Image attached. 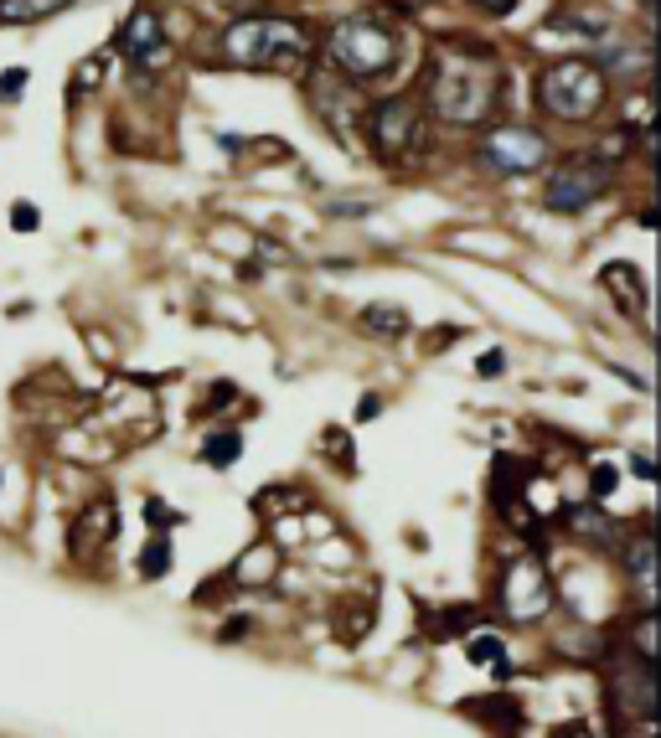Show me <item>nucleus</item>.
<instances>
[{
	"instance_id": "nucleus-16",
	"label": "nucleus",
	"mask_w": 661,
	"mask_h": 738,
	"mask_svg": "<svg viewBox=\"0 0 661 738\" xmlns=\"http://www.w3.org/2000/svg\"><path fill=\"white\" fill-rule=\"evenodd\" d=\"M419 620H424L429 641H460L476 625H486V609H476V604H445V609H419Z\"/></svg>"
},
{
	"instance_id": "nucleus-10",
	"label": "nucleus",
	"mask_w": 661,
	"mask_h": 738,
	"mask_svg": "<svg viewBox=\"0 0 661 738\" xmlns=\"http://www.w3.org/2000/svg\"><path fill=\"white\" fill-rule=\"evenodd\" d=\"M115 52L130 68H160V62L171 58V41H166V16H160L156 5H135L124 26H119L115 37Z\"/></svg>"
},
{
	"instance_id": "nucleus-34",
	"label": "nucleus",
	"mask_w": 661,
	"mask_h": 738,
	"mask_svg": "<svg viewBox=\"0 0 661 738\" xmlns=\"http://www.w3.org/2000/svg\"><path fill=\"white\" fill-rule=\"evenodd\" d=\"M145 522L156 527V532H166V527H181V511H166L160 501H145Z\"/></svg>"
},
{
	"instance_id": "nucleus-30",
	"label": "nucleus",
	"mask_w": 661,
	"mask_h": 738,
	"mask_svg": "<svg viewBox=\"0 0 661 738\" xmlns=\"http://www.w3.org/2000/svg\"><path fill=\"white\" fill-rule=\"evenodd\" d=\"M11 228H16V233H37V228H41V213L32 207V202H16V207H11Z\"/></svg>"
},
{
	"instance_id": "nucleus-7",
	"label": "nucleus",
	"mask_w": 661,
	"mask_h": 738,
	"mask_svg": "<svg viewBox=\"0 0 661 738\" xmlns=\"http://www.w3.org/2000/svg\"><path fill=\"white\" fill-rule=\"evenodd\" d=\"M368 150L388 166H409L424 150V98L419 94H388L362 109Z\"/></svg>"
},
{
	"instance_id": "nucleus-40",
	"label": "nucleus",
	"mask_w": 661,
	"mask_h": 738,
	"mask_svg": "<svg viewBox=\"0 0 661 738\" xmlns=\"http://www.w3.org/2000/svg\"><path fill=\"white\" fill-rule=\"evenodd\" d=\"M641 5H646V11H651V5H657V0H641Z\"/></svg>"
},
{
	"instance_id": "nucleus-26",
	"label": "nucleus",
	"mask_w": 661,
	"mask_h": 738,
	"mask_svg": "<svg viewBox=\"0 0 661 738\" xmlns=\"http://www.w3.org/2000/svg\"><path fill=\"white\" fill-rule=\"evenodd\" d=\"M377 620V609H372V604H357V609H347V615H341V641L347 645H362V636H368V625Z\"/></svg>"
},
{
	"instance_id": "nucleus-4",
	"label": "nucleus",
	"mask_w": 661,
	"mask_h": 738,
	"mask_svg": "<svg viewBox=\"0 0 661 738\" xmlns=\"http://www.w3.org/2000/svg\"><path fill=\"white\" fill-rule=\"evenodd\" d=\"M553 609H558V583H553V568L543 564V553H512L502 573H496V583H491L486 620H502L512 630H532Z\"/></svg>"
},
{
	"instance_id": "nucleus-32",
	"label": "nucleus",
	"mask_w": 661,
	"mask_h": 738,
	"mask_svg": "<svg viewBox=\"0 0 661 738\" xmlns=\"http://www.w3.org/2000/svg\"><path fill=\"white\" fill-rule=\"evenodd\" d=\"M502 372H506V351L502 347H491V351L476 356V377H502Z\"/></svg>"
},
{
	"instance_id": "nucleus-11",
	"label": "nucleus",
	"mask_w": 661,
	"mask_h": 738,
	"mask_svg": "<svg viewBox=\"0 0 661 738\" xmlns=\"http://www.w3.org/2000/svg\"><path fill=\"white\" fill-rule=\"evenodd\" d=\"M115 532H119L115 501H109V496H94V501L73 517V527H68L73 564H79V568H98V558H104V553H109V543H115Z\"/></svg>"
},
{
	"instance_id": "nucleus-5",
	"label": "nucleus",
	"mask_w": 661,
	"mask_h": 738,
	"mask_svg": "<svg viewBox=\"0 0 661 738\" xmlns=\"http://www.w3.org/2000/svg\"><path fill=\"white\" fill-rule=\"evenodd\" d=\"M604 98H610V78L589 58L548 62L538 73V88H532V104L558 124H589L604 109Z\"/></svg>"
},
{
	"instance_id": "nucleus-3",
	"label": "nucleus",
	"mask_w": 661,
	"mask_h": 738,
	"mask_svg": "<svg viewBox=\"0 0 661 738\" xmlns=\"http://www.w3.org/2000/svg\"><path fill=\"white\" fill-rule=\"evenodd\" d=\"M600 666V681H604V707H610V718H615V734H630L636 723L641 728H657V661L636 656L630 645H621L610 636L604 645V656L594 661Z\"/></svg>"
},
{
	"instance_id": "nucleus-23",
	"label": "nucleus",
	"mask_w": 661,
	"mask_h": 738,
	"mask_svg": "<svg viewBox=\"0 0 661 738\" xmlns=\"http://www.w3.org/2000/svg\"><path fill=\"white\" fill-rule=\"evenodd\" d=\"M362 330L383 336V341H404L409 336V311H398V305H368L362 311Z\"/></svg>"
},
{
	"instance_id": "nucleus-25",
	"label": "nucleus",
	"mask_w": 661,
	"mask_h": 738,
	"mask_svg": "<svg viewBox=\"0 0 661 738\" xmlns=\"http://www.w3.org/2000/svg\"><path fill=\"white\" fill-rule=\"evenodd\" d=\"M621 486V465H610V460H594L589 465V501H610Z\"/></svg>"
},
{
	"instance_id": "nucleus-28",
	"label": "nucleus",
	"mask_w": 661,
	"mask_h": 738,
	"mask_svg": "<svg viewBox=\"0 0 661 738\" xmlns=\"http://www.w3.org/2000/svg\"><path fill=\"white\" fill-rule=\"evenodd\" d=\"M321 445H326V455H336V465L347 470H357V460H351V434L347 428H326V439H321Z\"/></svg>"
},
{
	"instance_id": "nucleus-18",
	"label": "nucleus",
	"mask_w": 661,
	"mask_h": 738,
	"mask_svg": "<svg viewBox=\"0 0 661 738\" xmlns=\"http://www.w3.org/2000/svg\"><path fill=\"white\" fill-rule=\"evenodd\" d=\"M527 475H532V465L527 460H517V455H496V465H491V506L496 511H517L522 506V486Z\"/></svg>"
},
{
	"instance_id": "nucleus-1",
	"label": "nucleus",
	"mask_w": 661,
	"mask_h": 738,
	"mask_svg": "<svg viewBox=\"0 0 661 738\" xmlns=\"http://www.w3.org/2000/svg\"><path fill=\"white\" fill-rule=\"evenodd\" d=\"M424 98L434 119H445L455 130H476L496 114L506 98V68L486 41H445L429 52Z\"/></svg>"
},
{
	"instance_id": "nucleus-37",
	"label": "nucleus",
	"mask_w": 661,
	"mask_h": 738,
	"mask_svg": "<svg viewBox=\"0 0 661 738\" xmlns=\"http://www.w3.org/2000/svg\"><path fill=\"white\" fill-rule=\"evenodd\" d=\"M233 398H238V388H233V383H217V388L207 392V409H228Z\"/></svg>"
},
{
	"instance_id": "nucleus-27",
	"label": "nucleus",
	"mask_w": 661,
	"mask_h": 738,
	"mask_svg": "<svg viewBox=\"0 0 661 738\" xmlns=\"http://www.w3.org/2000/svg\"><path fill=\"white\" fill-rule=\"evenodd\" d=\"M228 594H233V579H228V573H217V579H202V589L192 594V604L196 609H207V604H223Z\"/></svg>"
},
{
	"instance_id": "nucleus-29",
	"label": "nucleus",
	"mask_w": 661,
	"mask_h": 738,
	"mask_svg": "<svg viewBox=\"0 0 661 738\" xmlns=\"http://www.w3.org/2000/svg\"><path fill=\"white\" fill-rule=\"evenodd\" d=\"M253 630H259V620H253V615H228V625L217 630V641H223V645H238V641H249Z\"/></svg>"
},
{
	"instance_id": "nucleus-8",
	"label": "nucleus",
	"mask_w": 661,
	"mask_h": 738,
	"mask_svg": "<svg viewBox=\"0 0 661 738\" xmlns=\"http://www.w3.org/2000/svg\"><path fill=\"white\" fill-rule=\"evenodd\" d=\"M615 186V160L600 150H584V156L558 160L543 181V207L558 217H574L584 207H594L604 192Z\"/></svg>"
},
{
	"instance_id": "nucleus-31",
	"label": "nucleus",
	"mask_w": 661,
	"mask_h": 738,
	"mask_svg": "<svg viewBox=\"0 0 661 738\" xmlns=\"http://www.w3.org/2000/svg\"><path fill=\"white\" fill-rule=\"evenodd\" d=\"M26 78H32L26 68H5V73H0V98H5V104H16L21 88H26Z\"/></svg>"
},
{
	"instance_id": "nucleus-33",
	"label": "nucleus",
	"mask_w": 661,
	"mask_h": 738,
	"mask_svg": "<svg viewBox=\"0 0 661 738\" xmlns=\"http://www.w3.org/2000/svg\"><path fill=\"white\" fill-rule=\"evenodd\" d=\"M368 213H372L368 196H336L330 202V217H368Z\"/></svg>"
},
{
	"instance_id": "nucleus-20",
	"label": "nucleus",
	"mask_w": 661,
	"mask_h": 738,
	"mask_svg": "<svg viewBox=\"0 0 661 738\" xmlns=\"http://www.w3.org/2000/svg\"><path fill=\"white\" fill-rule=\"evenodd\" d=\"M600 285L615 290V305L625 315H646V285H641V274H636V264H604Z\"/></svg>"
},
{
	"instance_id": "nucleus-38",
	"label": "nucleus",
	"mask_w": 661,
	"mask_h": 738,
	"mask_svg": "<svg viewBox=\"0 0 661 738\" xmlns=\"http://www.w3.org/2000/svg\"><path fill=\"white\" fill-rule=\"evenodd\" d=\"M470 5H481V11H491V16H506L517 0H470Z\"/></svg>"
},
{
	"instance_id": "nucleus-19",
	"label": "nucleus",
	"mask_w": 661,
	"mask_h": 738,
	"mask_svg": "<svg viewBox=\"0 0 661 738\" xmlns=\"http://www.w3.org/2000/svg\"><path fill=\"white\" fill-rule=\"evenodd\" d=\"M466 661L470 666H481V672H491L496 687L512 677V656H506V641L496 636V630H470L466 636Z\"/></svg>"
},
{
	"instance_id": "nucleus-24",
	"label": "nucleus",
	"mask_w": 661,
	"mask_h": 738,
	"mask_svg": "<svg viewBox=\"0 0 661 738\" xmlns=\"http://www.w3.org/2000/svg\"><path fill=\"white\" fill-rule=\"evenodd\" d=\"M140 579H145V583H160V579H166V573H171V568H176V547H171V537H160V532H156V537H151V543H145V547H140Z\"/></svg>"
},
{
	"instance_id": "nucleus-17",
	"label": "nucleus",
	"mask_w": 661,
	"mask_h": 738,
	"mask_svg": "<svg viewBox=\"0 0 661 738\" xmlns=\"http://www.w3.org/2000/svg\"><path fill=\"white\" fill-rule=\"evenodd\" d=\"M279 547L274 543H253L243 558H238L233 568H228V579H233V589H269V583H279Z\"/></svg>"
},
{
	"instance_id": "nucleus-15",
	"label": "nucleus",
	"mask_w": 661,
	"mask_h": 738,
	"mask_svg": "<svg viewBox=\"0 0 661 738\" xmlns=\"http://www.w3.org/2000/svg\"><path fill=\"white\" fill-rule=\"evenodd\" d=\"M621 573L641 594V604H657V537L651 532H636L621 543Z\"/></svg>"
},
{
	"instance_id": "nucleus-22",
	"label": "nucleus",
	"mask_w": 661,
	"mask_h": 738,
	"mask_svg": "<svg viewBox=\"0 0 661 738\" xmlns=\"http://www.w3.org/2000/svg\"><path fill=\"white\" fill-rule=\"evenodd\" d=\"M73 0H0V26H32L41 16H58Z\"/></svg>"
},
{
	"instance_id": "nucleus-39",
	"label": "nucleus",
	"mask_w": 661,
	"mask_h": 738,
	"mask_svg": "<svg viewBox=\"0 0 661 738\" xmlns=\"http://www.w3.org/2000/svg\"><path fill=\"white\" fill-rule=\"evenodd\" d=\"M636 475H641V481H657V465H651V455H636Z\"/></svg>"
},
{
	"instance_id": "nucleus-14",
	"label": "nucleus",
	"mask_w": 661,
	"mask_h": 738,
	"mask_svg": "<svg viewBox=\"0 0 661 738\" xmlns=\"http://www.w3.org/2000/svg\"><path fill=\"white\" fill-rule=\"evenodd\" d=\"M589 62L600 68L604 78L641 83V78H651V41H600Z\"/></svg>"
},
{
	"instance_id": "nucleus-9",
	"label": "nucleus",
	"mask_w": 661,
	"mask_h": 738,
	"mask_svg": "<svg viewBox=\"0 0 661 738\" xmlns=\"http://www.w3.org/2000/svg\"><path fill=\"white\" fill-rule=\"evenodd\" d=\"M548 160H553L548 135L527 130V124H491L486 135H481V145H476V166L491 176H506V181L548 171Z\"/></svg>"
},
{
	"instance_id": "nucleus-21",
	"label": "nucleus",
	"mask_w": 661,
	"mask_h": 738,
	"mask_svg": "<svg viewBox=\"0 0 661 738\" xmlns=\"http://www.w3.org/2000/svg\"><path fill=\"white\" fill-rule=\"evenodd\" d=\"M196 460L213 470H233L238 460H243V434H238V428H213V434L202 439V455H196Z\"/></svg>"
},
{
	"instance_id": "nucleus-13",
	"label": "nucleus",
	"mask_w": 661,
	"mask_h": 738,
	"mask_svg": "<svg viewBox=\"0 0 661 738\" xmlns=\"http://www.w3.org/2000/svg\"><path fill=\"white\" fill-rule=\"evenodd\" d=\"M558 522H564L584 547H594V553H610V547L621 543V527L604 511V501H564Z\"/></svg>"
},
{
	"instance_id": "nucleus-6",
	"label": "nucleus",
	"mask_w": 661,
	"mask_h": 738,
	"mask_svg": "<svg viewBox=\"0 0 661 738\" xmlns=\"http://www.w3.org/2000/svg\"><path fill=\"white\" fill-rule=\"evenodd\" d=\"M326 58L347 78H388L398 68V32L377 16H341L326 32Z\"/></svg>"
},
{
	"instance_id": "nucleus-35",
	"label": "nucleus",
	"mask_w": 661,
	"mask_h": 738,
	"mask_svg": "<svg viewBox=\"0 0 661 738\" xmlns=\"http://www.w3.org/2000/svg\"><path fill=\"white\" fill-rule=\"evenodd\" d=\"M377 419H383V398H377V392H362V398H357V424H377Z\"/></svg>"
},
{
	"instance_id": "nucleus-36",
	"label": "nucleus",
	"mask_w": 661,
	"mask_h": 738,
	"mask_svg": "<svg viewBox=\"0 0 661 738\" xmlns=\"http://www.w3.org/2000/svg\"><path fill=\"white\" fill-rule=\"evenodd\" d=\"M460 336H466V330H460V326H434V330H429V351H445V347H455Z\"/></svg>"
},
{
	"instance_id": "nucleus-2",
	"label": "nucleus",
	"mask_w": 661,
	"mask_h": 738,
	"mask_svg": "<svg viewBox=\"0 0 661 738\" xmlns=\"http://www.w3.org/2000/svg\"><path fill=\"white\" fill-rule=\"evenodd\" d=\"M315 58V37L305 21L290 16H243L223 32V62L259 73H305Z\"/></svg>"
},
{
	"instance_id": "nucleus-12",
	"label": "nucleus",
	"mask_w": 661,
	"mask_h": 738,
	"mask_svg": "<svg viewBox=\"0 0 661 738\" xmlns=\"http://www.w3.org/2000/svg\"><path fill=\"white\" fill-rule=\"evenodd\" d=\"M460 718H470L486 738H522L527 707L512 692H486V698H460Z\"/></svg>"
}]
</instances>
